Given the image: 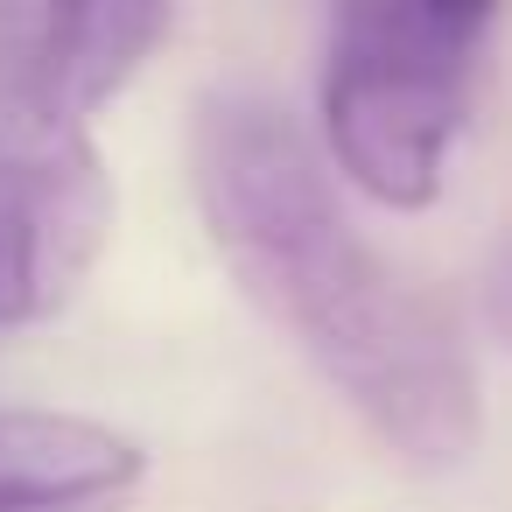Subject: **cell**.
<instances>
[{
  "label": "cell",
  "instance_id": "5",
  "mask_svg": "<svg viewBox=\"0 0 512 512\" xmlns=\"http://www.w3.org/2000/svg\"><path fill=\"white\" fill-rule=\"evenodd\" d=\"M491 316L512 330V253L498 260V274H491Z\"/></svg>",
  "mask_w": 512,
  "mask_h": 512
},
{
  "label": "cell",
  "instance_id": "4",
  "mask_svg": "<svg viewBox=\"0 0 512 512\" xmlns=\"http://www.w3.org/2000/svg\"><path fill=\"white\" fill-rule=\"evenodd\" d=\"M141 484V442L43 407H0V512H120Z\"/></svg>",
  "mask_w": 512,
  "mask_h": 512
},
{
  "label": "cell",
  "instance_id": "1",
  "mask_svg": "<svg viewBox=\"0 0 512 512\" xmlns=\"http://www.w3.org/2000/svg\"><path fill=\"white\" fill-rule=\"evenodd\" d=\"M190 190L239 288L400 463L449 470L470 456L477 379L449 316L365 246L316 148L267 92L225 85L197 99Z\"/></svg>",
  "mask_w": 512,
  "mask_h": 512
},
{
  "label": "cell",
  "instance_id": "2",
  "mask_svg": "<svg viewBox=\"0 0 512 512\" xmlns=\"http://www.w3.org/2000/svg\"><path fill=\"white\" fill-rule=\"evenodd\" d=\"M169 36V8H0V330L57 316L92 274L113 183L92 113Z\"/></svg>",
  "mask_w": 512,
  "mask_h": 512
},
{
  "label": "cell",
  "instance_id": "3",
  "mask_svg": "<svg viewBox=\"0 0 512 512\" xmlns=\"http://www.w3.org/2000/svg\"><path fill=\"white\" fill-rule=\"evenodd\" d=\"M491 8H337L323 50V134L337 169L379 204H428L470 113Z\"/></svg>",
  "mask_w": 512,
  "mask_h": 512
}]
</instances>
